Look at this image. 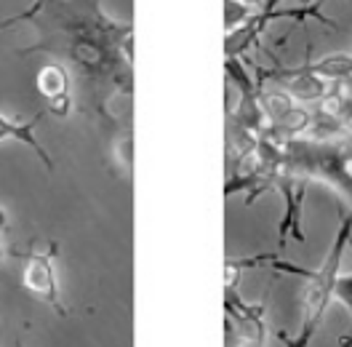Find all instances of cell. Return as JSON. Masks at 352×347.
Masks as SVG:
<instances>
[{
	"instance_id": "obj_12",
	"label": "cell",
	"mask_w": 352,
	"mask_h": 347,
	"mask_svg": "<svg viewBox=\"0 0 352 347\" xmlns=\"http://www.w3.org/2000/svg\"><path fill=\"white\" fill-rule=\"evenodd\" d=\"M227 347H264V345L248 342V339H238V337H227Z\"/></svg>"
},
{
	"instance_id": "obj_9",
	"label": "cell",
	"mask_w": 352,
	"mask_h": 347,
	"mask_svg": "<svg viewBox=\"0 0 352 347\" xmlns=\"http://www.w3.org/2000/svg\"><path fill=\"white\" fill-rule=\"evenodd\" d=\"M112 155H115V166H118V171L129 179V176L133 174V134L131 131H123V134L115 139Z\"/></svg>"
},
{
	"instance_id": "obj_4",
	"label": "cell",
	"mask_w": 352,
	"mask_h": 347,
	"mask_svg": "<svg viewBox=\"0 0 352 347\" xmlns=\"http://www.w3.org/2000/svg\"><path fill=\"white\" fill-rule=\"evenodd\" d=\"M54 254H56V243H51L48 251H35V246L30 243L27 251H22L19 257L24 260L22 270V286L35 294L41 302H45L56 315L67 318L69 310L62 302V291H59V278H56V267H54Z\"/></svg>"
},
{
	"instance_id": "obj_5",
	"label": "cell",
	"mask_w": 352,
	"mask_h": 347,
	"mask_svg": "<svg viewBox=\"0 0 352 347\" xmlns=\"http://www.w3.org/2000/svg\"><path fill=\"white\" fill-rule=\"evenodd\" d=\"M262 81H275V83H280V88H283L286 94H291L299 105H305V102H320V99L329 94V83L312 72L309 62H305L302 67L259 70V72H256V83H262Z\"/></svg>"
},
{
	"instance_id": "obj_6",
	"label": "cell",
	"mask_w": 352,
	"mask_h": 347,
	"mask_svg": "<svg viewBox=\"0 0 352 347\" xmlns=\"http://www.w3.org/2000/svg\"><path fill=\"white\" fill-rule=\"evenodd\" d=\"M275 190L283 196V203H286V211H283L280 227H278V243L283 246L288 235H294V240H299V243H307V233L302 230V209H305L307 182L305 179H296V176L280 174Z\"/></svg>"
},
{
	"instance_id": "obj_14",
	"label": "cell",
	"mask_w": 352,
	"mask_h": 347,
	"mask_svg": "<svg viewBox=\"0 0 352 347\" xmlns=\"http://www.w3.org/2000/svg\"><path fill=\"white\" fill-rule=\"evenodd\" d=\"M6 224H8V222H6V211H3V209H0V233H3V230H6Z\"/></svg>"
},
{
	"instance_id": "obj_13",
	"label": "cell",
	"mask_w": 352,
	"mask_h": 347,
	"mask_svg": "<svg viewBox=\"0 0 352 347\" xmlns=\"http://www.w3.org/2000/svg\"><path fill=\"white\" fill-rule=\"evenodd\" d=\"M241 3H245V6H251V8H256V11H259L267 0H241Z\"/></svg>"
},
{
	"instance_id": "obj_7",
	"label": "cell",
	"mask_w": 352,
	"mask_h": 347,
	"mask_svg": "<svg viewBox=\"0 0 352 347\" xmlns=\"http://www.w3.org/2000/svg\"><path fill=\"white\" fill-rule=\"evenodd\" d=\"M35 86L41 91L45 102H48V112L65 118L72 102H69V75L62 65H45L41 67L38 78H35Z\"/></svg>"
},
{
	"instance_id": "obj_3",
	"label": "cell",
	"mask_w": 352,
	"mask_h": 347,
	"mask_svg": "<svg viewBox=\"0 0 352 347\" xmlns=\"http://www.w3.org/2000/svg\"><path fill=\"white\" fill-rule=\"evenodd\" d=\"M352 240V211L344 206H339V230L333 235L329 254L318 270H309L305 275V288H302V328H299V339L312 342L318 326L323 321L331 299H333V286L336 278L342 275V260H344V249Z\"/></svg>"
},
{
	"instance_id": "obj_2",
	"label": "cell",
	"mask_w": 352,
	"mask_h": 347,
	"mask_svg": "<svg viewBox=\"0 0 352 347\" xmlns=\"http://www.w3.org/2000/svg\"><path fill=\"white\" fill-rule=\"evenodd\" d=\"M280 174L296 179H318L331 185L350 200L352 209V147L350 136L339 142L318 139H283L280 142Z\"/></svg>"
},
{
	"instance_id": "obj_11",
	"label": "cell",
	"mask_w": 352,
	"mask_h": 347,
	"mask_svg": "<svg viewBox=\"0 0 352 347\" xmlns=\"http://www.w3.org/2000/svg\"><path fill=\"white\" fill-rule=\"evenodd\" d=\"M333 299H339V302L350 310V315H352V273L350 275H339V278H336ZM339 347H352V331H350V337H342V339H339Z\"/></svg>"
},
{
	"instance_id": "obj_1",
	"label": "cell",
	"mask_w": 352,
	"mask_h": 347,
	"mask_svg": "<svg viewBox=\"0 0 352 347\" xmlns=\"http://www.w3.org/2000/svg\"><path fill=\"white\" fill-rule=\"evenodd\" d=\"M19 22L35 24L38 41L24 54H51L80 70L112 94H133V24L115 22L102 0H35L0 22V32Z\"/></svg>"
},
{
	"instance_id": "obj_8",
	"label": "cell",
	"mask_w": 352,
	"mask_h": 347,
	"mask_svg": "<svg viewBox=\"0 0 352 347\" xmlns=\"http://www.w3.org/2000/svg\"><path fill=\"white\" fill-rule=\"evenodd\" d=\"M312 72L323 78L326 83H347L352 78V56L350 54H331L320 62H309Z\"/></svg>"
},
{
	"instance_id": "obj_16",
	"label": "cell",
	"mask_w": 352,
	"mask_h": 347,
	"mask_svg": "<svg viewBox=\"0 0 352 347\" xmlns=\"http://www.w3.org/2000/svg\"><path fill=\"white\" fill-rule=\"evenodd\" d=\"M350 249H352V240H350Z\"/></svg>"
},
{
	"instance_id": "obj_15",
	"label": "cell",
	"mask_w": 352,
	"mask_h": 347,
	"mask_svg": "<svg viewBox=\"0 0 352 347\" xmlns=\"http://www.w3.org/2000/svg\"><path fill=\"white\" fill-rule=\"evenodd\" d=\"M16 347H22V345H19V342H16Z\"/></svg>"
},
{
	"instance_id": "obj_10",
	"label": "cell",
	"mask_w": 352,
	"mask_h": 347,
	"mask_svg": "<svg viewBox=\"0 0 352 347\" xmlns=\"http://www.w3.org/2000/svg\"><path fill=\"white\" fill-rule=\"evenodd\" d=\"M254 14H256V8L245 6L241 0H224V32H227V35L235 32V30L243 27Z\"/></svg>"
}]
</instances>
